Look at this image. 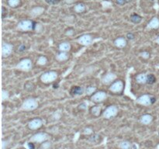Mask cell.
Returning <instances> with one entry per match:
<instances>
[{"label":"cell","instance_id":"1","mask_svg":"<svg viewBox=\"0 0 159 149\" xmlns=\"http://www.w3.org/2000/svg\"><path fill=\"white\" fill-rule=\"evenodd\" d=\"M38 102L36 99L33 98H28L23 103L21 109L25 111L34 110L38 107Z\"/></svg>","mask_w":159,"mask_h":149},{"label":"cell","instance_id":"2","mask_svg":"<svg viewBox=\"0 0 159 149\" xmlns=\"http://www.w3.org/2000/svg\"><path fill=\"white\" fill-rule=\"evenodd\" d=\"M35 23V22H33V20H23L19 22L17 28L21 31H31V30H34Z\"/></svg>","mask_w":159,"mask_h":149},{"label":"cell","instance_id":"3","mask_svg":"<svg viewBox=\"0 0 159 149\" xmlns=\"http://www.w3.org/2000/svg\"><path fill=\"white\" fill-rule=\"evenodd\" d=\"M58 74L54 71H49V72H44L41 76V80L43 83L49 84L54 82L57 79Z\"/></svg>","mask_w":159,"mask_h":149},{"label":"cell","instance_id":"4","mask_svg":"<svg viewBox=\"0 0 159 149\" xmlns=\"http://www.w3.org/2000/svg\"><path fill=\"white\" fill-rule=\"evenodd\" d=\"M156 101V98L154 96L145 94L141 96L137 99V103L140 105L144 106V107H148V106L152 105L154 102Z\"/></svg>","mask_w":159,"mask_h":149},{"label":"cell","instance_id":"5","mask_svg":"<svg viewBox=\"0 0 159 149\" xmlns=\"http://www.w3.org/2000/svg\"><path fill=\"white\" fill-rule=\"evenodd\" d=\"M33 64H32V61L29 58H25L21 60L20 62L17 64V68L19 70L23 71V72H29L31 70Z\"/></svg>","mask_w":159,"mask_h":149},{"label":"cell","instance_id":"6","mask_svg":"<svg viewBox=\"0 0 159 149\" xmlns=\"http://www.w3.org/2000/svg\"><path fill=\"white\" fill-rule=\"evenodd\" d=\"M118 113V108L116 106L111 105L105 109L103 112V116L105 119H111L115 117Z\"/></svg>","mask_w":159,"mask_h":149},{"label":"cell","instance_id":"7","mask_svg":"<svg viewBox=\"0 0 159 149\" xmlns=\"http://www.w3.org/2000/svg\"><path fill=\"white\" fill-rule=\"evenodd\" d=\"M49 139V135L47 133H37L31 137L30 141L33 143H44Z\"/></svg>","mask_w":159,"mask_h":149},{"label":"cell","instance_id":"8","mask_svg":"<svg viewBox=\"0 0 159 149\" xmlns=\"http://www.w3.org/2000/svg\"><path fill=\"white\" fill-rule=\"evenodd\" d=\"M107 97V95L104 91H99L93 94V96H91L92 101L96 103H100L103 102Z\"/></svg>","mask_w":159,"mask_h":149},{"label":"cell","instance_id":"9","mask_svg":"<svg viewBox=\"0 0 159 149\" xmlns=\"http://www.w3.org/2000/svg\"><path fill=\"white\" fill-rule=\"evenodd\" d=\"M123 89H124V82L121 80L114 82L109 87V91L113 93H120L122 92Z\"/></svg>","mask_w":159,"mask_h":149},{"label":"cell","instance_id":"10","mask_svg":"<svg viewBox=\"0 0 159 149\" xmlns=\"http://www.w3.org/2000/svg\"><path fill=\"white\" fill-rule=\"evenodd\" d=\"M78 44L83 46H89L93 43V37L89 34H83V35L80 36L78 39L77 40Z\"/></svg>","mask_w":159,"mask_h":149},{"label":"cell","instance_id":"11","mask_svg":"<svg viewBox=\"0 0 159 149\" xmlns=\"http://www.w3.org/2000/svg\"><path fill=\"white\" fill-rule=\"evenodd\" d=\"M43 125V121L40 118H35V119H33L32 120H30L29 123H28V127L30 130H37V129L41 128Z\"/></svg>","mask_w":159,"mask_h":149},{"label":"cell","instance_id":"12","mask_svg":"<svg viewBox=\"0 0 159 149\" xmlns=\"http://www.w3.org/2000/svg\"><path fill=\"white\" fill-rule=\"evenodd\" d=\"M13 45L10 44L3 42L2 45V55L3 57H9L13 52Z\"/></svg>","mask_w":159,"mask_h":149},{"label":"cell","instance_id":"13","mask_svg":"<svg viewBox=\"0 0 159 149\" xmlns=\"http://www.w3.org/2000/svg\"><path fill=\"white\" fill-rule=\"evenodd\" d=\"M117 79V76L113 72H109V73L105 74V76L102 77V82L104 85H109L112 82H114L115 79Z\"/></svg>","mask_w":159,"mask_h":149},{"label":"cell","instance_id":"14","mask_svg":"<svg viewBox=\"0 0 159 149\" xmlns=\"http://www.w3.org/2000/svg\"><path fill=\"white\" fill-rule=\"evenodd\" d=\"M153 121V116L150 114H144L140 118V122L144 125H149Z\"/></svg>","mask_w":159,"mask_h":149},{"label":"cell","instance_id":"15","mask_svg":"<svg viewBox=\"0 0 159 149\" xmlns=\"http://www.w3.org/2000/svg\"><path fill=\"white\" fill-rule=\"evenodd\" d=\"M85 89H84L83 87L81 86H73L70 90V93L72 96H80L82 93H84Z\"/></svg>","mask_w":159,"mask_h":149},{"label":"cell","instance_id":"16","mask_svg":"<svg viewBox=\"0 0 159 149\" xmlns=\"http://www.w3.org/2000/svg\"><path fill=\"white\" fill-rule=\"evenodd\" d=\"M44 12V9L41 6H36L30 10V16L33 17H39Z\"/></svg>","mask_w":159,"mask_h":149},{"label":"cell","instance_id":"17","mask_svg":"<svg viewBox=\"0 0 159 149\" xmlns=\"http://www.w3.org/2000/svg\"><path fill=\"white\" fill-rule=\"evenodd\" d=\"M127 40L124 37H118L114 41L115 46L118 48H124L127 46Z\"/></svg>","mask_w":159,"mask_h":149},{"label":"cell","instance_id":"18","mask_svg":"<svg viewBox=\"0 0 159 149\" xmlns=\"http://www.w3.org/2000/svg\"><path fill=\"white\" fill-rule=\"evenodd\" d=\"M148 29H157L159 28V19L157 17H153L148 24Z\"/></svg>","mask_w":159,"mask_h":149},{"label":"cell","instance_id":"19","mask_svg":"<svg viewBox=\"0 0 159 149\" xmlns=\"http://www.w3.org/2000/svg\"><path fill=\"white\" fill-rule=\"evenodd\" d=\"M136 81L139 84H145L148 81V75H146L145 73L138 74L136 76Z\"/></svg>","mask_w":159,"mask_h":149},{"label":"cell","instance_id":"20","mask_svg":"<svg viewBox=\"0 0 159 149\" xmlns=\"http://www.w3.org/2000/svg\"><path fill=\"white\" fill-rule=\"evenodd\" d=\"M86 9V6L83 2H78V3L75 4L74 6V10L75 13H82L85 11Z\"/></svg>","mask_w":159,"mask_h":149},{"label":"cell","instance_id":"21","mask_svg":"<svg viewBox=\"0 0 159 149\" xmlns=\"http://www.w3.org/2000/svg\"><path fill=\"white\" fill-rule=\"evenodd\" d=\"M69 55L68 52H62L60 51L59 53L57 54V55H56V59H57V61H67L68 59H69Z\"/></svg>","mask_w":159,"mask_h":149},{"label":"cell","instance_id":"22","mask_svg":"<svg viewBox=\"0 0 159 149\" xmlns=\"http://www.w3.org/2000/svg\"><path fill=\"white\" fill-rule=\"evenodd\" d=\"M133 144L130 143L128 141H123L119 144V147L120 149H133Z\"/></svg>","mask_w":159,"mask_h":149},{"label":"cell","instance_id":"23","mask_svg":"<svg viewBox=\"0 0 159 149\" xmlns=\"http://www.w3.org/2000/svg\"><path fill=\"white\" fill-rule=\"evenodd\" d=\"M71 44L69 42H62L60 44L59 47H58V48H59L60 51H62V52H68L69 51L71 50Z\"/></svg>","mask_w":159,"mask_h":149},{"label":"cell","instance_id":"24","mask_svg":"<svg viewBox=\"0 0 159 149\" xmlns=\"http://www.w3.org/2000/svg\"><path fill=\"white\" fill-rule=\"evenodd\" d=\"M130 20L131 21L132 23H133L138 24L142 21V17L140 15L137 14V13H133L130 17Z\"/></svg>","mask_w":159,"mask_h":149},{"label":"cell","instance_id":"25","mask_svg":"<svg viewBox=\"0 0 159 149\" xmlns=\"http://www.w3.org/2000/svg\"><path fill=\"white\" fill-rule=\"evenodd\" d=\"M101 112H102V108L99 106H95L91 109V113L93 114L94 116H100Z\"/></svg>","mask_w":159,"mask_h":149},{"label":"cell","instance_id":"26","mask_svg":"<svg viewBox=\"0 0 159 149\" xmlns=\"http://www.w3.org/2000/svg\"><path fill=\"white\" fill-rule=\"evenodd\" d=\"M9 6L12 8H17L20 4V0H7Z\"/></svg>","mask_w":159,"mask_h":149},{"label":"cell","instance_id":"27","mask_svg":"<svg viewBox=\"0 0 159 149\" xmlns=\"http://www.w3.org/2000/svg\"><path fill=\"white\" fill-rule=\"evenodd\" d=\"M96 88L95 86H89L87 87V88H85V94L87 95V96H93V94L96 92Z\"/></svg>","mask_w":159,"mask_h":149},{"label":"cell","instance_id":"28","mask_svg":"<svg viewBox=\"0 0 159 149\" xmlns=\"http://www.w3.org/2000/svg\"><path fill=\"white\" fill-rule=\"evenodd\" d=\"M37 64H39V65L44 66V65H45V64L47 63V58L45 56H40V57H38V59H37Z\"/></svg>","mask_w":159,"mask_h":149},{"label":"cell","instance_id":"29","mask_svg":"<svg viewBox=\"0 0 159 149\" xmlns=\"http://www.w3.org/2000/svg\"><path fill=\"white\" fill-rule=\"evenodd\" d=\"M156 82V78L155 76H154L153 74H149L148 75V81H147V83L150 84V85H152L154 83Z\"/></svg>","mask_w":159,"mask_h":149},{"label":"cell","instance_id":"30","mask_svg":"<svg viewBox=\"0 0 159 149\" xmlns=\"http://www.w3.org/2000/svg\"><path fill=\"white\" fill-rule=\"evenodd\" d=\"M24 87H25V89H26V90L29 91V92H31V91L34 90V85H33L32 82H26V84H25V85H24Z\"/></svg>","mask_w":159,"mask_h":149},{"label":"cell","instance_id":"31","mask_svg":"<svg viewBox=\"0 0 159 149\" xmlns=\"http://www.w3.org/2000/svg\"><path fill=\"white\" fill-rule=\"evenodd\" d=\"M9 92L6 90H2V101H6V100H7L8 99H9Z\"/></svg>","mask_w":159,"mask_h":149},{"label":"cell","instance_id":"32","mask_svg":"<svg viewBox=\"0 0 159 149\" xmlns=\"http://www.w3.org/2000/svg\"><path fill=\"white\" fill-rule=\"evenodd\" d=\"M50 146H51V144L49 141H45L44 143L41 144V149H50Z\"/></svg>","mask_w":159,"mask_h":149},{"label":"cell","instance_id":"33","mask_svg":"<svg viewBox=\"0 0 159 149\" xmlns=\"http://www.w3.org/2000/svg\"><path fill=\"white\" fill-rule=\"evenodd\" d=\"M140 56L144 59H148L150 57V53L148 51H143L140 53Z\"/></svg>","mask_w":159,"mask_h":149},{"label":"cell","instance_id":"34","mask_svg":"<svg viewBox=\"0 0 159 149\" xmlns=\"http://www.w3.org/2000/svg\"><path fill=\"white\" fill-rule=\"evenodd\" d=\"M45 2L49 5H57L61 2V0H45Z\"/></svg>","mask_w":159,"mask_h":149},{"label":"cell","instance_id":"35","mask_svg":"<svg viewBox=\"0 0 159 149\" xmlns=\"http://www.w3.org/2000/svg\"><path fill=\"white\" fill-rule=\"evenodd\" d=\"M42 28H43V26H42V25H41V24L37 23H36L35 27H34V30H36L37 32H40V31H41V30H42Z\"/></svg>","mask_w":159,"mask_h":149},{"label":"cell","instance_id":"36","mask_svg":"<svg viewBox=\"0 0 159 149\" xmlns=\"http://www.w3.org/2000/svg\"><path fill=\"white\" fill-rule=\"evenodd\" d=\"M84 135H91V134H93V130L91 128H89V127H87V128L84 129Z\"/></svg>","mask_w":159,"mask_h":149},{"label":"cell","instance_id":"37","mask_svg":"<svg viewBox=\"0 0 159 149\" xmlns=\"http://www.w3.org/2000/svg\"><path fill=\"white\" fill-rule=\"evenodd\" d=\"M25 147L26 149H34V144H33V142H28V143L26 144Z\"/></svg>","mask_w":159,"mask_h":149},{"label":"cell","instance_id":"38","mask_svg":"<svg viewBox=\"0 0 159 149\" xmlns=\"http://www.w3.org/2000/svg\"><path fill=\"white\" fill-rule=\"evenodd\" d=\"M126 37L127 38V40H129V41H132V40L134 39L135 36H134V34H133V33H127Z\"/></svg>","mask_w":159,"mask_h":149},{"label":"cell","instance_id":"39","mask_svg":"<svg viewBox=\"0 0 159 149\" xmlns=\"http://www.w3.org/2000/svg\"><path fill=\"white\" fill-rule=\"evenodd\" d=\"M74 33H75L74 29L70 28V29H67L66 32H65V34H66L67 36H72L73 34H74Z\"/></svg>","mask_w":159,"mask_h":149},{"label":"cell","instance_id":"40","mask_svg":"<svg viewBox=\"0 0 159 149\" xmlns=\"http://www.w3.org/2000/svg\"><path fill=\"white\" fill-rule=\"evenodd\" d=\"M116 2L120 6H124L127 2V0H116Z\"/></svg>","mask_w":159,"mask_h":149},{"label":"cell","instance_id":"41","mask_svg":"<svg viewBox=\"0 0 159 149\" xmlns=\"http://www.w3.org/2000/svg\"><path fill=\"white\" fill-rule=\"evenodd\" d=\"M7 12H8L7 9L4 7V6H2V17H3V18L6 17V15H7Z\"/></svg>","mask_w":159,"mask_h":149},{"label":"cell","instance_id":"42","mask_svg":"<svg viewBox=\"0 0 159 149\" xmlns=\"http://www.w3.org/2000/svg\"><path fill=\"white\" fill-rule=\"evenodd\" d=\"M99 139V136L98 135H94V136H92L90 138H89V141L93 142H96V141Z\"/></svg>","mask_w":159,"mask_h":149},{"label":"cell","instance_id":"43","mask_svg":"<svg viewBox=\"0 0 159 149\" xmlns=\"http://www.w3.org/2000/svg\"><path fill=\"white\" fill-rule=\"evenodd\" d=\"M25 50H26V46H25L24 44H21L20 46L19 47V51L23 52V51H24Z\"/></svg>","mask_w":159,"mask_h":149},{"label":"cell","instance_id":"44","mask_svg":"<svg viewBox=\"0 0 159 149\" xmlns=\"http://www.w3.org/2000/svg\"><path fill=\"white\" fill-rule=\"evenodd\" d=\"M86 108H87V107L85 105V103H81V104L79 105V107H78L79 110H85Z\"/></svg>","mask_w":159,"mask_h":149},{"label":"cell","instance_id":"45","mask_svg":"<svg viewBox=\"0 0 159 149\" xmlns=\"http://www.w3.org/2000/svg\"><path fill=\"white\" fill-rule=\"evenodd\" d=\"M75 0H65V2L68 4H72L75 2Z\"/></svg>","mask_w":159,"mask_h":149},{"label":"cell","instance_id":"46","mask_svg":"<svg viewBox=\"0 0 159 149\" xmlns=\"http://www.w3.org/2000/svg\"><path fill=\"white\" fill-rule=\"evenodd\" d=\"M156 43L159 44V36H158V37H157V38L156 39Z\"/></svg>","mask_w":159,"mask_h":149},{"label":"cell","instance_id":"47","mask_svg":"<svg viewBox=\"0 0 159 149\" xmlns=\"http://www.w3.org/2000/svg\"><path fill=\"white\" fill-rule=\"evenodd\" d=\"M127 2H130L131 0H127Z\"/></svg>","mask_w":159,"mask_h":149}]
</instances>
